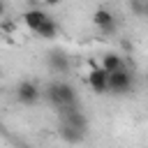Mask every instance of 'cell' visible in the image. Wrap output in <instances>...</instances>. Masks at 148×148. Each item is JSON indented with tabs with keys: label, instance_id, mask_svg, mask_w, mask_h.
<instances>
[{
	"label": "cell",
	"instance_id": "cell-1",
	"mask_svg": "<svg viewBox=\"0 0 148 148\" xmlns=\"http://www.w3.org/2000/svg\"><path fill=\"white\" fill-rule=\"evenodd\" d=\"M42 95H46V99L56 109V113H62V111H69V109H81L79 90L67 81H51L42 90Z\"/></svg>",
	"mask_w": 148,
	"mask_h": 148
},
{
	"label": "cell",
	"instance_id": "cell-2",
	"mask_svg": "<svg viewBox=\"0 0 148 148\" xmlns=\"http://www.w3.org/2000/svg\"><path fill=\"white\" fill-rule=\"evenodd\" d=\"M60 123H58V134L62 141L67 143H81L88 134V118L83 116L81 109H69L58 113Z\"/></svg>",
	"mask_w": 148,
	"mask_h": 148
},
{
	"label": "cell",
	"instance_id": "cell-3",
	"mask_svg": "<svg viewBox=\"0 0 148 148\" xmlns=\"http://www.w3.org/2000/svg\"><path fill=\"white\" fill-rule=\"evenodd\" d=\"M132 88H134V74L127 67L120 69V72L109 74V92H113V95H127V92H132Z\"/></svg>",
	"mask_w": 148,
	"mask_h": 148
},
{
	"label": "cell",
	"instance_id": "cell-4",
	"mask_svg": "<svg viewBox=\"0 0 148 148\" xmlns=\"http://www.w3.org/2000/svg\"><path fill=\"white\" fill-rule=\"evenodd\" d=\"M92 25L102 32V35H113L116 32V25H118V18L111 9L106 7H97L92 12Z\"/></svg>",
	"mask_w": 148,
	"mask_h": 148
},
{
	"label": "cell",
	"instance_id": "cell-5",
	"mask_svg": "<svg viewBox=\"0 0 148 148\" xmlns=\"http://www.w3.org/2000/svg\"><path fill=\"white\" fill-rule=\"evenodd\" d=\"M46 65L53 74H67L72 69V56L65 49H51L46 53Z\"/></svg>",
	"mask_w": 148,
	"mask_h": 148
},
{
	"label": "cell",
	"instance_id": "cell-6",
	"mask_svg": "<svg viewBox=\"0 0 148 148\" xmlns=\"http://www.w3.org/2000/svg\"><path fill=\"white\" fill-rule=\"evenodd\" d=\"M88 86H90V90L92 92H97V95H104V92H109V74L95 62V60H90V72H88Z\"/></svg>",
	"mask_w": 148,
	"mask_h": 148
},
{
	"label": "cell",
	"instance_id": "cell-7",
	"mask_svg": "<svg viewBox=\"0 0 148 148\" xmlns=\"http://www.w3.org/2000/svg\"><path fill=\"white\" fill-rule=\"evenodd\" d=\"M16 99L25 106H32L42 99V88L35 83V81H21L16 86Z\"/></svg>",
	"mask_w": 148,
	"mask_h": 148
},
{
	"label": "cell",
	"instance_id": "cell-8",
	"mask_svg": "<svg viewBox=\"0 0 148 148\" xmlns=\"http://www.w3.org/2000/svg\"><path fill=\"white\" fill-rule=\"evenodd\" d=\"M49 16H51V14H49L42 5H30V9H25L21 18H23V23H25V25L35 32V30H37V28H39V25H42Z\"/></svg>",
	"mask_w": 148,
	"mask_h": 148
},
{
	"label": "cell",
	"instance_id": "cell-9",
	"mask_svg": "<svg viewBox=\"0 0 148 148\" xmlns=\"http://www.w3.org/2000/svg\"><path fill=\"white\" fill-rule=\"evenodd\" d=\"M99 67H102L106 74H113V72L125 69L127 65H125V60H123L120 53H116V51H106V53H102V58H99Z\"/></svg>",
	"mask_w": 148,
	"mask_h": 148
},
{
	"label": "cell",
	"instance_id": "cell-10",
	"mask_svg": "<svg viewBox=\"0 0 148 148\" xmlns=\"http://www.w3.org/2000/svg\"><path fill=\"white\" fill-rule=\"evenodd\" d=\"M58 32H60V28H58V23H56V18L53 16H49L37 30H35V35L39 37V39H56L58 37Z\"/></svg>",
	"mask_w": 148,
	"mask_h": 148
},
{
	"label": "cell",
	"instance_id": "cell-11",
	"mask_svg": "<svg viewBox=\"0 0 148 148\" xmlns=\"http://www.w3.org/2000/svg\"><path fill=\"white\" fill-rule=\"evenodd\" d=\"M127 9H130L134 16H143V2H141V0H130Z\"/></svg>",
	"mask_w": 148,
	"mask_h": 148
},
{
	"label": "cell",
	"instance_id": "cell-12",
	"mask_svg": "<svg viewBox=\"0 0 148 148\" xmlns=\"http://www.w3.org/2000/svg\"><path fill=\"white\" fill-rule=\"evenodd\" d=\"M2 30H14V21H7V18H2Z\"/></svg>",
	"mask_w": 148,
	"mask_h": 148
},
{
	"label": "cell",
	"instance_id": "cell-13",
	"mask_svg": "<svg viewBox=\"0 0 148 148\" xmlns=\"http://www.w3.org/2000/svg\"><path fill=\"white\" fill-rule=\"evenodd\" d=\"M5 14H7V5H5V2L0 0V21L5 18Z\"/></svg>",
	"mask_w": 148,
	"mask_h": 148
},
{
	"label": "cell",
	"instance_id": "cell-14",
	"mask_svg": "<svg viewBox=\"0 0 148 148\" xmlns=\"http://www.w3.org/2000/svg\"><path fill=\"white\" fill-rule=\"evenodd\" d=\"M143 16H146V18H148V0H146V2H143Z\"/></svg>",
	"mask_w": 148,
	"mask_h": 148
},
{
	"label": "cell",
	"instance_id": "cell-15",
	"mask_svg": "<svg viewBox=\"0 0 148 148\" xmlns=\"http://www.w3.org/2000/svg\"><path fill=\"white\" fill-rule=\"evenodd\" d=\"M18 148H30V146H18Z\"/></svg>",
	"mask_w": 148,
	"mask_h": 148
}]
</instances>
